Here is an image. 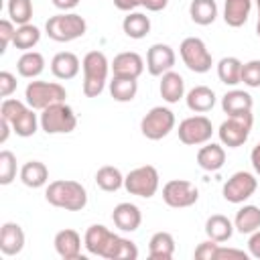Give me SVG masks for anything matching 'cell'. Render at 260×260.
<instances>
[{"instance_id":"cell-1","label":"cell","mask_w":260,"mask_h":260,"mask_svg":"<svg viewBox=\"0 0 260 260\" xmlns=\"http://www.w3.org/2000/svg\"><path fill=\"white\" fill-rule=\"evenodd\" d=\"M45 199L49 205L65 211H81L87 205V191L79 181L57 179L45 189Z\"/></svg>"},{"instance_id":"cell-2","label":"cell","mask_w":260,"mask_h":260,"mask_svg":"<svg viewBox=\"0 0 260 260\" xmlns=\"http://www.w3.org/2000/svg\"><path fill=\"white\" fill-rule=\"evenodd\" d=\"M81 69H83L85 98H98L108 83V73L112 71L108 57L102 51H89L81 59Z\"/></svg>"},{"instance_id":"cell-3","label":"cell","mask_w":260,"mask_h":260,"mask_svg":"<svg viewBox=\"0 0 260 260\" xmlns=\"http://www.w3.org/2000/svg\"><path fill=\"white\" fill-rule=\"evenodd\" d=\"M85 30H87V22L77 12H59L55 16H49V20L45 22L47 37L57 43H71L83 37Z\"/></svg>"},{"instance_id":"cell-4","label":"cell","mask_w":260,"mask_h":260,"mask_svg":"<svg viewBox=\"0 0 260 260\" xmlns=\"http://www.w3.org/2000/svg\"><path fill=\"white\" fill-rule=\"evenodd\" d=\"M65 98H67V91L57 81H30L24 89V102L39 112H43L53 104L65 102Z\"/></svg>"},{"instance_id":"cell-5","label":"cell","mask_w":260,"mask_h":260,"mask_svg":"<svg viewBox=\"0 0 260 260\" xmlns=\"http://www.w3.org/2000/svg\"><path fill=\"white\" fill-rule=\"evenodd\" d=\"M41 130L47 134H69L77 128V116L65 102L53 104L41 112Z\"/></svg>"},{"instance_id":"cell-6","label":"cell","mask_w":260,"mask_h":260,"mask_svg":"<svg viewBox=\"0 0 260 260\" xmlns=\"http://www.w3.org/2000/svg\"><path fill=\"white\" fill-rule=\"evenodd\" d=\"M158 185H160V177H158L156 167L152 165L136 167L124 177V189L130 195H136L142 199H150L152 195H156Z\"/></svg>"},{"instance_id":"cell-7","label":"cell","mask_w":260,"mask_h":260,"mask_svg":"<svg viewBox=\"0 0 260 260\" xmlns=\"http://www.w3.org/2000/svg\"><path fill=\"white\" fill-rule=\"evenodd\" d=\"M175 122L177 120H175L173 110H169L165 106H154L140 120V132L148 140H162L165 136H169L173 132Z\"/></svg>"},{"instance_id":"cell-8","label":"cell","mask_w":260,"mask_h":260,"mask_svg":"<svg viewBox=\"0 0 260 260\" xmlns=\"http://www.w3.org/2000/svg\"><path fill=\"white\" fill-rule=\"evenodd\" d=\"M179 53H181V59L187 65V69L193 71V73H207L213 65V57H211L207 45L199 37L183 39L181 47H179Z\"/></svg>"},{"instance_id":"cell-9","label":"cell","mask_w":260,"mask_h":260,"mask_svg":"<svg viewBox=\"0 0 260 260\" xmlns=\"http://www.w3.org/2000/svg\"><path fill=\"white\" fill-rule=\"evenodd\" d=\"M254 124V116L252 114H244V116H228V120H223L217 128V136L219 142L228 148H238L242 146L252 130Z\"/></svg>"},{"instance_id":"cell-10","label":"cell","mask_w":260,"mask_h":260,"mask_svg":"<svg viewBox=\"0 0 260 260\" xmlns=\"http://www.w3.org/2000/svg\"><path fill=\"white\" fill-rule=\"evenodd\" d=\"M179 140L187 146H201L205 142L211 140V134H213V126H211V120L203 114H197V116H189L185 120H181L179 124Z\"/></svg>"},{"instance_id":"cell-11","label":"cell","mask_w":260,"mask_h":260,"mask_svg":"<svg viewBox=\"0 0 260 260\" xmlns=\"http://www.w3.org/2000/svg\"><path fill=\"white\" fill-rule=\"evenodd\" d=\"M258 189V179L256 175L248 173V171H238L234 173L221 189V195L228 203H244L246 199H250Z\"/></svg>"},{"instance_id":"cell-12","label":"cell","mask_w":260,"mask_h":260,"mask_svg":"<svg viewBox=\"0 0 260 260\" xmlns=\"http://www.w3.org/2000/svg\"><path fill=\"white\" fill-rule=\"evenodd\" d=\"M199 199V191L191 181L185 179H171L162 185V201L169 207L183 209L195 205Z\"/></svg>"},{"instance_id":"cell-13","label":"cell","mask_w":260,"mask_h":260,"mask_svg":"<svg viewBox=\"0 0 260 260\" xmlns=\"http://www.w3.org/2000/svg\"><path fill=\"white\" fill-rule=\"evenodd\" d=\"M175 61H177L175 51L167 43H154L146 51V69H148V73L152 77H160L162 73L171 71Z\"/></svg>"},{"instance_id":"cell-14","label":"cell","mask_w":260,"mask_h":260,"mask_svg":"<svg viewBox=\"0 0 260 260\" xmlns=\"http://www.w3.org/2000/svg\"><path fill=\"white\" fill-rule=\"evenodd\" d=\"M110 69L116 77H132V79H138L144 71V59L134 53V51H124V53H118L114 57V61L110 63Z\"/></svg>"},{"instance_id":"cell-15","label":"cell","mask_w":260,"mask_h":260,"mask_svg":"<svg viewBox=\"0 0 260 260\" xmlns=\"http://www.w3.org/2000/svg\"><path fill=\"white\" fill-rule=\"evenodd\" d=\"M114 238H116V234H114L112 230H108V228L102 225V223H93V225H89V228L85 230L83 246H85V250H87L89 254L104 258V254H106V250H108V246L112 244Z\"/></svg>"},{"instance_id":"cell-16","label":"cell","mask_w":260,"mask_h":260,"mask_svg":"<svg viewBox=\"0 0 260 260\" xmlns=\"http://www.w3.org/2000/svg\"><path fill=\"white\" fill-rule=\"evenodd\" d=\"M112 219L120 232H136L142 223V213H140L138 205H134L130 201H122L114 207Z\"/></svg>"},{"instance_id":"cell-17","label":"cell","mask_w":260,"mask_h":260,"mask_svg":"<svg viewBox=\"0 0 260 260\" xmlns=\"http://www.w3.org/2000/svg\"><path fill=\"white\" fill-rule=\"evenodd\" d=\"M24 230L14 223V221H6L0 228V252L4 256H16L22 252L24 248Z\"/></svg>"},{"instance_id":"cell-18","label":"cell","mask_w":260,"mask_h":260,"mask_svg":"<svg viewBox=\"0 0 260 260\" xmlns=\"http://www.w3.org/2000/svg\"><path fill=\"white\" fill-rule=\"evenodd\" d=\"M53 244H55V252L63 260H77L81 256V236L71 228L57 232Z\"/></svg>"},{"instance_id":"cell-19","label":"cell","mask_w":260,"mask_h":260,"mask_svg":"<svg viewBox=\"0 0 260 260\" xmlns=\"http://www.w3.org/2000/svg\"><path fill=\"white\" fill-rule=\"evenodd\" d=\"M252 106L254 100L248 91L244 89H230L223 93L221 98V110L228 116H244V114H252Z\"/></svg>"},{"instance_id":"cell-20","label":"cell","mask_w":260,"mask_h":260,"mask_svg":"<svg viewBox=\"0 0 260 260\" xmlns=\"http://www.w3.org/2000/svg\"><path fill=\"white\" fill-rule=\"evenodd\" d=\"M79 69H81V61L71 51H61L51 59V73L57 79H63V81L73 79L79 73Z\"/></svg>"},{"instance_id":"cell-21","label":"cell","mask_w":260,"mask_h":260,"mask_svg":"<svg viewBox=\"0 0 260 260\" xmlns=\"http://www.w3.org/2000/svg\"><path fill=\"white\" fill-rule=\"evenodd\" d=\"M197 165L207 171V173H215L225 165V148L223 144L217 142H205L199 150H197Z\"/></svg>"},{"instance_id":"cell-22","label":"cell","mask_w":260,"mask_h":260,"mask_svg":"<svg viewBox=\"0 0 260 260\" xmlns=\"http://www.w3.org/2000/svg\"><path fill=\"white\" fill-rule=\"evenodd\" d=\"M158 91L160 98L167 104H177L179 100L185 98V79L177 73V71H167L160 75V83H158Z\"/></svg>"},{"instance_id":"cell-23","label":"cell","mask_w":260,"mask_h":260,"mask_svg":"<svg viewBox=\"0 0 260 260\" xmlns=\"http://www.w3.org/2000/svg\"><path fill=\"white\" fill-rule=\"evenodd\" d=\"M215 91L207 85H195L193 89L187 91L185 95V102H187V108L195 114H205L209 112L213 106H215Z\"/></svg>"},{"instance_id":"cell-24","label":"cell","mask_w":260,"mask_h":260,"mask_svg":"<svg viewBox=\"0 0 260 260\" xmlns=\"http://www.w3.org/2000/svg\"><path fill=\"white\" fill-rule=\"evenodd\" d=\"M254 0H225L223 4V22L232 28H240L246 24L250 12H252Z\"/></svg>"},{"instance_id":"cell-25","label":"cell","mask_w":260,"mask_h":260,"mask_svg":"<svg viewBox=\"0 0 260 260\" xmlns=\"http://www.w3.org/2000/svg\"><path fill=\"white\" fill-rule=\"evenodd\" d=\"M20 181L30 189H41L49 181V169L41 160H28L20 167Z\"/></svg>"},{"instance_id":"cell-26","label":"cell","mask_w":260,"mask_h":260,"mask_svg":"<svg viewBox=\"0 0 260 260\" xmlns=\"http://www.w3.org/2000/svg\"><path fill=\"white\" fill-rule=\"evenodd\" d=\"M234 230H236L234 228V221L230 217L221 215V213H213L205 221V234H207V238L209 240H215L219 244L228 242L234 236Z\"/></svg>"},{"instance_id":"cell-27","label":"cell","mask_w":260,"mask_h":260,"mask_svg":"<svg viewBox=\"0 0 260 260\" xmlns=\"http://www.w3.org/2000/svg\"><path fill=\"white\" fill-rule=\"evenodd\" d=\"M175 254V238L169 232L152 234L148 242V256L152 260H171Z\"/></svg>"},{"instance_id":"cell-28","label":"cell","mask_w":260,"mask_h":260,"mask_svg":"<svg viewBox=\"0 0 260 260\" xmlns=\"http://www.w3.org/2000/svg\"><path fill=\"white\" fill-rule=\"evenodd\" d=\"M16 71L20 77L37 79L45 71V57L39 51H24L16 61Z\"/></svg>"},{"instance_id":"cell-29","label":"cell","mask_w":260,"mask_h":260,"mask_svg":"<svg viewBox=\"0 0 260 260\" xmlns=\"http://www.w3.org/2000/svg\"><path fill=\"white\" fill-rule=\"evenodd\" d=\"M122 30L126 37L138 41V39H144L148 32H150V18L142 12H128L122 20Z\"/></svg>"},{"instance_id":"cell-30","label":"cell","mask_w":260,"mask_h":260,"mask_svg":"<svg viewBox=\"0 0 260 260\" xmlns=\"http://www.w3.org/2000/svg\"><path fill=\"white\" fill-rule=\"evenodd\" d=\"M189 16L195 24L207 26V24L215 22V18H217V2L215 0H191Z\"/></svg>"},{"instance_id":"cell-31","label":"cell","mask_w":260,"mask_h":260,"mask_svg":"<svg viewBox=\"0 0 260 260\" xmlns=\"http://www.w3.org/2000/svg\"><path fill=\"white\" fill-rule=\"evenodd\" d=\"M234 228L240 234H252V232L260 230V207L258 205L240 207L234 217Z\"/></svg>"},{"instance_id":"cell-32","label":"cell","mask_w":260,"mask_h":260,"mask_svg":"<svg viewBox=\"0 0 260 260\" xmlns=\"http://www.w3.org/2000/svg\"><path fill=\"white\" fill-rule=\"evenodd\" d=\"M138 93V79H132V77H112L110 81V95L120 102V104H126V102H132Z\"/></svg>"},{"instance_id":"cell-33","label":"cell","mask_w":260,"mask_h":260,"mask_svg":"<svg viewBox=\"0 0 260 260\" xmlns=\"http://www.w3.org/2000/svg\"><path fill=\"white\" fill-rule=\"evenodd\" d=\"M104 258H108V260H136L138 258V248L132 240L122 238V236L116 234V238L108 246Z\"/></svg>"},{"instance_id":"cell-34","label":"cell","mask_w":260,"mask_h":260,"mask_svg":"<svg viewBox=\"0 0 260 260\" xmlns=\"http://www.w3.org/2000/svg\"><path fill=\"white\" fill-rule=\"evenodd\" d=\"M95 183L102 191H108V193H114L118 191L120 187H124V175L118 167H112V165H104L98 169L95 173Z\"/></svg>"},{"instance_id":"cell-35","label":"cell","mask_w":260,"mask_h":260,"mask_svg":"<svg viewBox=\"0 0 260 260\" xmlns=\"http://www.w3.org/2000/svg\"><path fill=\"white\" fill-rule=\"evenodd\" d=\"M242 61L238 57H223L217 63V77L225 85H238L242 83Z\"/></svg>"},{"instance_id":"cell-36","label":"cell","mask_w":260,"mask_h":260,"mask_svg":"<svg viewBox=\"0 0 260 260\" xmlns=\"http://www.w3.org/2000/svg\"><path fill=\"white\" fill-rule=\"evenodd\" d=\"M37 110H32L30 106L12 122V132L20 138H28V136H35V132L39 130L41 126V118L35 114Z\"/></svg>"},{"instance_id":"cell-37","label":"cell","mask_w":260,"mask_h":260,"mask_svg":"<svg viewBox=\"0 0 260 260\" xmlns=\"http://www.w3.org/2000/svg\"><path fill=\"white\" fill-rule=\"evenodd\" d=\"M39 41H41V28L28 22V24H20V26H16L12 45L24 53V51H32V47H37Z\"/></svg>"},{"instance_id":"cell-38","label":"cell","mask_w":260,"mask_h":260,"mask_svg":"<svg viewBox=\"0 0 260 260\" xmlns=\"http://www.w3.org/2000/svg\"><path fill=\"white\" fill-rule=\"evenodd\" d=\"M8 16L10 20L20 26V24H28L32 18V0H8Z\"/></svg>"},{"instance_id":"cell-39","label":"cell","mask_w":260,"mask_h":260,"mask_svg":"<svg viewBox=\"0 0 260 260\" xmlns=\"http://www.w3.org/2000/svg\"><path fill=\"white\" fill-rule=\"evenodd\" d=\"M16 179V156L10 150L0 152V185H10Z\"/></svg>"},{"instance_id":"cell-40","label":"cell","mask_w":260,"mask_h":260,"mask_svg":"<svg viewBox=\"0 0 260 260\" xmlns=\"http://www.w3.org/2000/svg\"><path fill=\"white\" fill-rule=\"evenodd\" d=\"M26 108H28L26 102H20V100H16V98H4V100H2V106H0V118L8 120V122L12 124Z\"/></svg>"},{"instance_id":"cell-41","label":"cell","mask_w":260,"mask_h":260,"mask_svg":"<svg viewBox=\"0 0 260 260\" xmlns=\"http://www.w3.org/2000/svg\"><path fill=\"white\" fill-rule=\"evenodd\" d=\"M242 83L248 87H260V59L242 65Z\"/></svg>"},{"instance_id":"cell-42","label":"cell","mask_w":260,"mask_h":260,"mask_svg":"<svg viewBox=\"0 0 260 260\" xmlns=\"http://www.w3.org/2000/svg\"><path fill=\"white\" fill-rule=\"evenodd\" d=\"M14 32H16V24L10 18H2L0 20V53H6L8 45L14 41Z\"/></svg>"},{"instance_id":"cell-43","label":"cell","mask_w":260,"mask_h":260,"mask_svg":"<svg viewBox=\"0 0 260 260\" xmlns=\"http://www.w3.org/2000/svg\"><path fill=\"white\" fill-rule=\"evenodd\" d=\"M217 248H219V242H215V240H209V238H207L205 242H201V244L195 248L193 256H195L197 260H215Z\"/></svg>"},{"instance_id":"cell-44","label":"cell","mask_w":260,"mask_h":260,"mask_svg":"<svg viewBox=\"0 0 260 260\" xmlns=\"http://www.w3.org/2000/svg\"><path fill=\"white\" fill-rule=\"evenodd\" d=\"M16 85L18 81L10 71H0V95L2 98H10L16 91Z\"/></svg>"},{"instance_id":"cell-45","label":"cell","mask_w":260,"mask_h":260,"mask_svg":"<svg viewBox=\"0 0 260 260\" xmlns=\"http://www.w3.org/2000/svg\"><path fill=\"white\" fill-rule=\"evenodd\" d=\"M248 256H250V254L244 252V250L219 246V248H217V254H215V260H248Z\"/></svg>"},{"instance_id":"cell-46","label":"cell","mask_w":260,"mask_h":260,"mask_svg":"<svg viewBox=\"0 0 260 260\" xmlns=\"http://www.w3.org/2000/svg\"><path fill=\"white\" fill-rule=\"evenodd\" d=\"M248 254L260 260V230H256V232L250 234V240H248Z\"/></svg>"},{"instance_id":"cell-47","label":"cell","mask_w":260,"mask_h":260,"mask_svg":"<svg viewBox=\"0 0 260 260\" xmlns=\"http://www.w3.org/2000/svg\"><path fill=\"white\" fill-rule=\"evenodd\" d=\"M114 6L122 12H132L138 6H144V0H114Z\"/></svg>"},{"instance_id":"cell-48","label":"cell","mask_w":260,"mask_h":260,"mask_svg":"<svg viewBox=\"0 0 260 260\" xmlns=\"http://www.w3.org/2000/svg\"><path fill=\"white\" fill-rule=\"evenodd\" d=\"M167 4H169V0H144V8L150 12H160L167 8Z\"/></svg>"},{"instance_id":"cell-49","label":"cell","mask_w":260,"mask_h":260,"mask_svg":"<svg viewBox=\"0 0 260 260\" xmlns=\"http://www.w3.org/2000/svg\"><path fill=\"white\" fill-rule=\"evenodd\" d=\"M51 2H53L55 8H59V10H63V12H69V10H73L81 0H51Z\"/></svg>"},{"instance_id":"cell-50","label":"cell","mask_w":260,"mask_h":260,"mask_svg":"<svg viewBox=\"0 0 260 260\" xmlns=\"http://www.w3.org/2000/svg\"><path fill=\"white\" fill-rule=\"evenodd\" d=\"M250 162H252V167H254V173L260 177V142L252 148V152H250Z\"/></svg>"},{"instance_id":"cell-51","label":"cell","mask_w":260,"mask_h":260,"mask_svg":"<svg viewBox=\"0 0 260 260\" xmlns=\"http://www.w3.org/2000/svg\"><path fill=\"white\" fill-rule=\"evenodd\" d=\"M10 130H12V124H10L8 120L0 118V144H4V142L8 140V136H10Z\"/></svg>"},{"instance_id":"cell-52","label":"cell","mask_w":260,"mask_h":260,"mask_svg":"<svg viewBox=\"0 0 260 260\" xmlns=\"http://www.w3.org/2000/svg\"><path fill=\"white\" fill-rule=\"evenodd\" d=\"M256 35L260 37V16H258V22H256Z\"/></svg>"},{"instance_id":"cell-53","label":"cell","mask_w":260,"mask_h":260,"mask_svg":"<svg viewBox=\"0 0 260 260\" xmlns=\"http://www.w3.org/2000/svg\"><path fill=\"white\" fill-rule=\"evenodd\" d=\"M256 2V8H258V16H260V0H254Z\"/></svg>"}]
</instances>
